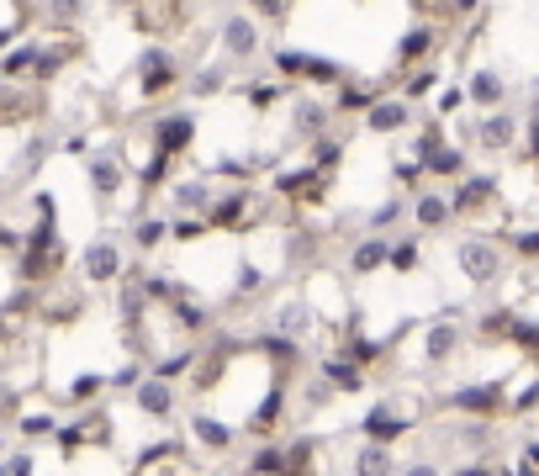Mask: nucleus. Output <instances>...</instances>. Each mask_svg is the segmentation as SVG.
<instances>
[{"label": "nucleus", "mask_w": 539, "mask_h": 476, "mask_svg": "<svg viewBox=\"0 0 539 476\" xmlns=\"http://www.w3.org/2000/svg\"><path fill=\"white\" fill-rule=\"evenodd\" d=\"M455 265L466 270L476 286L497 281V276H503V238H481V233L460 238V244H455Z\"/></svg>", "instance_id": "f257e3e1"}, {"label": "nucleus", "mask_w": 539, "mask_h": 476, "mask_svg": "<svg viewBox=\"0 0 539 476\" xmlns=\"http://www.w3.org/2000/svg\"><path fill=\"white\" fill-rule=\"evenodd\" d=\"M450 408L466 418H503L508 413V387L503 381H476V387L450 392Z\"/></svg>", "instance_id": "f03ea898"}, {"label": "nucleus", "mask_w": 539, "mask_h": 476, "mask_svg": "<svg viewBox=\"0 0 539 476\" xmlns=\"http://www.w3.org/2000/svg\"><path fill=\"white\" fill-rule=\"evenodd\" d=\"M222 53H228L233 64L254 59V53H259V22H254V16H244V11L222 16Z\"/></svg>", "instance_id": "7ed1b4c3"}, {"label": "nucleus", "mask_w": 539, "mask_h": 476, "mask_svg": "<svg viewBox=\"0 0 539 476\" xmlns=\"http://www.w3.org/2000/svg\"><path fill=\"white\" fill-rule=\"evenodd\" d=\"M460 344H466V328H460L455 318H434L429 328H423V360H429V365L455 360Z\"/></svg>", "instance_id": "20e7f679"}, {"label": "nucleus", "mask_w": 539, "mask_h": 476, "mask_svg": "<svg viewBox=\"0 0 539 476\" xmlns=\"http://www.w3.org/2000/svg\"><path fill=\"white\" fill-rule=\"evenodd\" d=\"M175 80H180V64H175L164 48H148L143 59H138V85H143V96H148V101L164 96V90H170Z\"/></svg>", "instance_id": "39448f33"}, {"label": "nucleus", "mask_w": 539, "mask_h": 476, "mask_svg": "<svg viewBox=\"0 0 539 476\" xmlns=\"http://www.w3.org/2000/svg\"><path fill=\"white\" fill-rule=\"evenodd\" d=\"M191 143H196V117H191V112H164V117L154 122V149L185 154Z\"/></svg>", "instance_id": "423d86ee"}, {"label": "nucleus", "mask_w": 539, "mask_h": 476, "mask_svg": "<svg viewBox=\"0 0 539 476\" xmlns=\"http://www.w3.org/2000/svg\"><path fill=\"white\" fill-rule=\"evenodd\" d=\"M244 212H254V191L238 186V191H228V196L212 201V207H207V223H212L217 233H238V228H244Z\"/></svg>", "instance_id": "0eeeda50"}, {"label": "nucleus", "mask_w": 539, "mask_h": 476, "mask_svg": "<svg viewBox=\"0 0 539 476\" xmlns=\"http://www.w3.org/2000/svg\"><path fill=\"white\" fill-rule=\"evenodd\" d=\"M476 138H481V149H492V154H508L513 143H518V117H513V112H503V106H492V112L481 117Z\"/></svg>", "instance_id": "6e6552de"}, {"label": "nucleus", "mask_w": 539, "mask_h": 476, "mask_svg": "<svg viewBox=\"0 0 539 476\" xmlns=\"http://www.w3.org/2000/svg\"><path fill=\"white\" fill-rule=\"evenodd\" d=\"M133 402L148 413V418H170L175 413V387H170V376H143L138 387H133Z\"/></svg>", "instance_id": "1a4fd4ad"}, {"label": "nucleus", "mask_w": 539, "mask_h": 476, "mask_svg": "<svg viewBox=\"0 0 539 476\" xmlns=\"http://www.w3.org/2000/svg\"><path fill=\"white\" fill-rule=\"evenodd\" d=\"M407 122H413V106H407V96H376V106L365 112L370 133H402Z\"/></svg>", "instance_id": "9d476101"}, {"label": "nucleus", "mask_w": 539, "mask_h": 476, "mask_svg": "<svg viewBox=\"0 0 539 476\" xmlns=\"http://www.w3.org/2000/svg\"><path fill=\"white\" fill-rule=\"evenodd\" d=\"M386 260H392V244L381 233H370L349 249V276H376V270H386Z\"/></svg>", "instance_id": "9b49d317"}, {"label": "nucleus", "mask_w": 539, "mask_h": 476, "mask_svg": "<svg viewBox=\"0 0 539 476\" xmlns=\"http://www.w3.org/2000/svg\"><path fill=\"white\" fill-rule=\"evenodd\" d=\"M455 217V201L444 196V191H418V201H413V228H423V233H434V228H444Z\"/></svg>", "instance_id": "f8f14e48"}, {"label": "nucleus", "mask_w": 539, "mask_h": 476, "mask_svg": "<svg viewBox=\"0 0 539 476\" xmlns=\"http://www.w3.org/2000/svg\"><path fill=\"white\" fill-rule=\"evenodd\" d=\"M80 265H85V276H90V281H117V276H122V249L111 244V238H96V244L85 249V260H80Z\"/></svg>", "instance_id": "ddd939ff"}, {"label": "nucleus", "mask_w": 539, "mask_h": 476, "mask_svg": "<svg viewBox=\"0 0 539 476\" xmlns=\"http://www.w3.org/2000/svg\"><path fill=\"white\" fill-rule=\"evenodd\" d=\"M450 201H455V217H471V212H481V207H492V201H497V180L492 175H471L460 191H450Z\"/></svg>", "instance_id": "4468645a"}, {"label": "nucleus", "mask_w": 539, "mask_h": 476, "mask_svg": "<svg viewBox=\"0 0 539 476\" xmlns=\"http://www.w3.org/2000/svg\"><path fill=\"white\" fill-rule=\"evenodd\" d=\"M328 122H333V101H318V96H307V101H291V127H296L302 138H318Z\"/></svg>", "instance_id": "2eb2a0df"}, {"label": "nucleus", "mask_w": 539, "mask_h": 476, "mask_svg": "<svg viewBox=\"0 0 539 476\" xmlns=\"http://www.w3.org/2000/svg\"><path fill=\"white\" fill-rule=\"evenodd\" d=\"M407 429H413V424L392 413V402H376V408H370V418H365V439H381V445H397Z\"/></svg>", "instance_id": "dca6fc26"}, {"label": "nucleus", "mask_w": 539, "mask_h": 476, "mask_svg": "<svg viewBox=\"0 0 539 476\" xmlns=\"http://www.w3.org/2000/svg\"><path fill=\"white\" fill-rule=\"evenodd\" d=\"M466 90H471V106H481V112H492V106L508 101V80L497 75V69H476Z\"/></svg>", "instance_id": "f3484780"}, {"label": "nucleus", "mask_w": 539, "mask_h": 476, "mask_svg": "<svg viewBox=\"0 0 539 476\" xmlns=\"http://www.w3.org/2000/svg\"><path fill=\"white\" fill-rule=\"evenodd\" d=\"M270 328H275V334H291V339H307V328H312V307H307L302 297H291V302L275 307Z\"/></svg>", "instance_id": "a211bd4d"}, {"label": "nucleus", "mask_w": 539, "mask_h": 476, "mask_svg": "<svg viewBox=\"0 0 539 476\" xmlns=\"http://www.w3.org/2000/svg\"><path fill=\"white\" fill-rule=\"evenodd\" d=\"M429 53H434V27H413V32L397 43V64H402V69H418Z\"/></svg>", "instance_id": "6ab92c4d"}, {"label": "nucleus", "mask_w": 539, "mask_h": 476, "mask_svg": "<svg viewBox=\"0 0 539 476\" xmlns=\"http://www.w3.org/2000/svg\"><path fill=\"white\" fill-rule=\"evenodd\" d=\"M249 471H291V445H281V439H270V445L249 450Z\"/></svg>", "instance_id": "aec40b11"}, {"label": "nucleus", "mask_w": 539, "mask_h": 476, "mask_svg": "<svg viewBox=\"0 0 539 476\" xmlns=\"http://www.w3.org/2000/svg\"><path fill=\"white\" fill-rule=\"evenodd\" d=\"M423 170H429V180H450V175L466 170V154H460V143H439L434 159L423 164Z\"/></svg>", "instance_id": "412c9836"}, {"label": "nucleus", "mask_w": 539, "mask_h": 476, "mask_svg": "<svg viewBox=\"0 0 539 476\" xmlns=\"http://www.w3.org/2000/svg\"><path fill=\"white\" fill-rule=\"evenodd\" d=\"M191 434H196V445H207V450H228L233 445V429L217 424V418H207V413L191 418Z\"/></svg>", "instance_id": "4be33fe9"}, {"label": "nucleus", "mask_w": 539, "mask_h": 476, "mask_svg": "<svg viewBox=\"0 0 539 476\" xmlns=\"http://www.w3.org/2000/svg\"><path fill=\"white\" fill-rule=\"evenodd\" d=\"M281 408H286V387H270V397L249 413V434H270L275 418H281Z\"/></svg>", "instance_id": "5701e85b"}, {"label": "nucleus", "mask_w": 539, "mask_h": 476, "mask_svg": "<svg viewBox=\"0 0 539 476\" xmlns=\"http://www.w3.org/2000/svg\"><path fill=\"white\" fill-rule=\"evenodd\" d=\"M212 186H207V180H180V186H175V207L180 212H207L212 207Z\"/></svg>", "instance_id": "b1692460"}, {"label": "nucleus", "mask_w": 539, "mask_h": 476, "mask_svg": "<svg viewBox=\"0 0 539 476\" xmlns=\"http://www.w3.org/2000/svg\"><path fill=\"white\" fill-rule=\"evenodd\" d=\"M376 90L370 85H333V112H370Z\"/></svg>", "instance_id": "393cba45"}, {"label": "nucleus", "mask_w": 539, "mask_h": 476, "mask_svg": "<svg viewBox=\"0 0 539 476\" xmlns=\"http://www.w3.org/2000/svg\"><path fill=\"white\" fill-rule=\"evenodd\" d=\"M90 180H96L101 196H117V191H122V164H117V154L90 159Z\"/></svg>", "instance_id": "a878e982"}, {"label": "nucleus", "mask_w": 539, "mask_h": 476, "mask_svg": "<svg viewBox=\"0 0 539 476\" xmlns=\"http://www.w3.org/2000/svg\"><path fill=\"white\" fill-rule=\"evenodd\" d=\"M37 53H43L37 43L6 48V59H0V75H6V80H16V75H32V69H37Z\"/></svg>", "instance_id": "bb28decb"}, {"label": "nucleus", "mask_w": 539, "mask_h": 476, "mask_svg": "<svg viewBox=\"0 0 539 476\" xmlns=\"http://www.w3.org/2000/svg\"><path fill=\"white\" fill-rule=\"evenodd\" d=\"M170 313H175V323L185 328V334H201V328H212V313H207L201 302H191V297H175Z\"/></svg>", "instance_id": "cd10ccee"}, {"label": "nucleus", "mask_w": 539, "mask_h": 476, "mask_svg": "<svg viewBox=\"0 0 539 476\" xmlns=\"http://www.w3.org/2000/svg\"><path fill=\"white\" fill-rule=\"evenodd\" d=\"M164 238H170V223L164 217H138V228H133V244L143 249V254H154Z\"/></svg>", "instance_id": "c85d7f7f"}, {"label": "nucleus", "mask_w": 539, "mask_h": 476, "mask_svg": "<svg viewBox=\"0 0 539 476\" xmlns=\"http://www.w3.org/2000/svg\"><path fill=\"white\" fill-rule=\"evenodd\" d=\"M307 80L312 85H344V64L339 59H323V53H312V59H307Z\"/></svg>", "instance_id": "c756f323"}, {"label": "nucleus", "mask_w": 539, "mask_h": 476, "mask_svg": "<svg viewBox=\"0 0 539 476\" xmlns=\"http://www.w3.org/2000/svg\"><path fill=\"white\" fill-rule=\"evenodd\" d=\"M418 260H423L418 238H402V244H392V260H386V270H397V276H413Z\"/></svg>", "instance_id": "7c9ffc66"}, {"label": "nucleus", "mask_w": 539, "mask_h": 476, "mask_svg": "<svg viewBox=\"0 0 539 476\" xmlns=\"http://www.w3.org/2000/svg\"><path fill=\"white\" fill-rule=\"evenodd\" d=\"M307 59H312V53H302V48H281V53H275V75L307 80Z\"/></svg>", "instance_id": "2f4dec72"}, {"label": "nucleus", "mask_w": 539, "mask_h": 476, "mask_svg": "<svg viewBox=\"0 0 539 476\" xmlns=\"http://www.w3.org/2000/svg\"><path fill=\"white\" fill-rule=\"evenodd\" d=\"M339 159H344V143L339 138H328V133L312 138V164H318V170H333Z\"/></svg>", "instance_id": "473e14b6"}, {"label": "nucleus", "mask_w": 539, "mask_h": 476, "mask_svg": "<svg viewBox=\"0 0 539 476\" xmlns=\"http://www.w3.org/2000/svg\"><path fill=\"white\" fill-rule=\"evenodd\" d=\"M397 461H392V455H386V445H381V439H370V445L360 450V461H355V471H392Z\"/></svg>", "instance_id": "72a5a7b5"}, {"label": "nucleus", "mask_w": 539, "mask_h": 476, "mask_svg": "<svg viewBox=\"0 0 539 476\" xmlns=\"http://www.w3.org/2000/svg\"><path fill=\"white\" fill-rule=\"evenodd\" d=\"M434 106H439V117H455L460 106H471V90H466V85H444Z\"/></svg>", "instance_id": "f704fd0d"}, {"label": "nucleus", "mask_w": 539, "mask_h": 476, "mask_svg": "<svg viewBox=\"0 0 539 476\" xmlns=\"http://www.w3.org/2000/svg\"><path fill=\"white\" fill-rule=\"evenodd\" d=\"M434 69H413V75H407V85H402V96L407 101H423V96H429V90H434Z\"/></svg>", "instance_id": "c9c22d12"}, {"label": "nucleus", "mask_w": 539, "mask_h": 476, "mask_svg": "<svg viewBox=\"0 0 539 476\" xmlns=\"http://www.w3.org/2000/svg\"><path fill=\"white\" fill-rule=\"evenodd\" d=\"M265 291V270L259 265H238V297H259Z\"/></svg>", "instance_id": "e433bc0d"}, {"label": "nucleus", "mask_w": 539, "mask_h": 476, "mask_svg": "<svg viewBox=\"0 0 539 476\" xmlns=\"http://www.w3.org/2000/svg\"><path fill=\"white\" fill-rule=\"evenodd\" d=\"M508 244L518 249V260H539V228H524V233H508Z\"/></svg>", "instance_id": "4c0bfd02"}, {"label": "nucleus", "mask_w": 539, "mask_h": 476, "mask_svg": "<svg viewBox=\"0 0 539 476\" xmlns=\"http://www.w3.org/2000/svg\"><path fill=\"white\" fill-rule=\"evenodd\" d=\"M191 365H196V355H191V350H180V355H170V360H154V371L175 381V376H185V371H191Z\"/></svg>", "instance_id": "58836bf2"}, {"label": "nucleus", "mask_w": 539, "mask_h": 476, "mask_svg": "<svg viewBox=\"0 0 539 476\" xmlns=\"http://www.w3.org/2000/svg\"><path fill=\"white\" fill-rule=\"evenodd\" d=\"M275 101H281V85H249V106H254V112H270Z\"/></svg>", "instance_id": "ea45409f"}, {"label": "nucleus", "mask_w": 539, "mask_h": 476, "mask_svg": "<svg viewBox=\"0 0 539 476\" xmlns=\"http://www.w3.org/2000/svg\"><path fill=\"white\" fill-rule=\"evenodd\" d=\"M249 6H254L259 22H286V6H291V0H249Z\"/></svg>", "instance_id": "a19ab883"}, {"label": "nucleus", "mask_w": 539, "mask_h": 476, "mask_svg": "<svg viewBox=\"0 0 539 476\" xmlns=\"http://www.w3.org/2000/svg\"><path fill=\"white\" fill-rule=\"evenodd\" d=\"M397 217H402V201H381V207H376V212H370V228H376V233H381V228H392V223H397Z\"/></svg>", "instance_id": "79ce46f5"}, {"label": "nucleus", "mask_w": 539, "mask_h": 476, "mask_svg": "<svg viewBox=\"0 0 539 476\" xmlns=\"http://www.w3.org/2000/svg\"><path fill=\"white\" fill-rule=\"evenodd\" d=\"M101 387H106L101 376H80V381H74V387H69V402H90V397H96Z\"/></svg>", "instance_id": "37998d69"}, {"label": "nucleus", "mask_w": 539, "mask_h": 476, "mask_svg": "<svg viewBox=\"0 0 539 476\" xmlns=\"http://www.w3.org/2000/svg\"><path fill=\"white\" fill-rule=\"evenodd\" d=\"M22 434L27 439H43V434H59V424H53V418H22Z\"/></svg>", "instance_id": "c03bdc74"}, {"label": "nucleus", "mask_w": 539, "mask_h": 476, "mask_svg": "<svg viewBox=\"0 0 539 476\" xmlns=\"http://www.w3.org/2000/svg\"><path fill=\"white\" fill-rule=\"evenodd\" d=\"M80 6H85V0H53V16H59V22H74Z\"/></svg>", "instance_id": "a18cd8bd"}, {"label": "nucleus", "mask_w": 539, "mask_h": 476, "mask_svg": "<svg viewBox=\"0 0 539 476\" xmlns=\"http://www.w3.org/2000/svg\"><path fill=\"white\" fill-rule=\"evenodd\" d=\"M111 381H117V387H138V381H143V365H122Z\"/></svg>", "instance_id": "49530a36"}, {"label": "nucleus", "mask_w": 539, "mask_h": 476, "mask_svg": "<svg viewBox=\"0 0 539 476\" xmlns=\"http://www.w3.org/2000/svg\"><path fill=\"white\" fill-rule=\"evenodd\" d=\"M196 90H201V96H212V90H222V75H217V69H212V75L201 69V75H196Z\"/></svg>", "instance_id": "de8ad7c7"}, {"label": "nucleus", "mask_w": 539, "mask_h": 476, "mask_svg": "<svg viewBox=\"0 0 539 476\" xmlns=\"http://www.w3.org/2000/svg\"><path fill=\"white\" fill-rule=\"evenodd\" d=\"M524 471H539V445H529V455H524Z\"/></svg>", "instance_id": "09e8293b"}, {"label": "nucleus", "mask_w": 539, "mask_h": 476, "mask_svg": "<svg viewBox=\"0 0 539 476\" xmlns=\"http://www.w3.org/2000/svg\"><path fill=\"white\" fill-rule=\"evenodd\" d=\"M455 11H460V16H471V11H476V0H455Z\"/></svg>", "instance_id": "8fccbe9b"}, {"label": "nucleus", "mask_w": 539, "mask_h": 476, "mask_svg": "<svg viewBox=\"0 0 539 476\" xmlns=\"http://www.w3.org/2000/svg\"><path fill=\"white\" fill-rule=\"evenodd\" d=\"M0 344H6V323H0Z\"/></svg>", "instance_id": "3c124183"}]
</instances>
